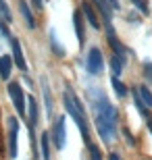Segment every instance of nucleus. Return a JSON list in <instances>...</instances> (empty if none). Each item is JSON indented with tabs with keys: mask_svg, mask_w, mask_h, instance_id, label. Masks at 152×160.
Wrapping results in <instances>:
<instances>
[{
	"mask_svg": "<svg viewBox=\"0 0 152 160\" xmlns=\"http://www.w3.org/2000/svg\"><path fill=\"white\" fill-rule=\"evenodd\" d=\"M92 100V110L94 119H96V129H98L102 142H113V137L117 133V110L111 104V100L106 98L100 89H94L90 94Z\"/></svg>",
	"mask_w": 152,
	"mask_h": 160,
	"instance_id": "f257e3e1",
	"label": "nucleus"
},
{
	"mask_svg": "<svg viewBox=\"0 0 152 160\" xmlns=\"http://www.w3.org/2000/svg\"><path fill=\"white\" fill-rule=\"evenodd\" d=\"M63 100H65V108H67V112L71 114V119L75 121V123H77V127H79V131H81L83 142H86V143H90V135H88V129H86V110H83V106L79 104L77 96L73 94L71 89H65Z\"/></svg>",
	"mask_w": 152,
	"mask_h": 160,
	"instance_id": "f03ea898",
	"label": "nucleus"
},
{
	"mask_svg": "<svg viewBox=\"0 0 152 160\" xmlns=\"http://www.w3.org/2000/svg\"><path fill=\"white\" fill-rule=\"evenodd\" d=\"M8 94H11V100H13V106L21 117H25V94H23V88L19 83H11L8 85Z\"/></svg>",
	"mask_w": 152,
	"mask_h": 160,
	"instance_id": "7ed1b4c3",
	"label": "nucleus"
},
{
	"mask_svg": "<svg viewBox=\"0 0 152 160\" xmlns=\"http://www.w3.org/2000/svg\"><path fill=\"white\" fill-rule=\"evenodd\" d=\"M52 142L56 150L65 148V142H67V131H65V117H59L56 123H54V131H52Z\"/></svg>",
	"mask_w": 152,
	"mask_h": 160,
	"instance_id": "20e7f679",
	"label": "nucleus"
},
{
	"mask_svg": "<svg viewBox=\"0 0 152 160\" xmlns=\"http://www.w3.org/2000/svg\"><path fill=\"white\" fill-rule=\"evenodd\" d=\"M17 137H19V123L15 117L8 119V156H17Z\"/></svg>",
	"mask_w": 152,
	"mask_h": 160,
	"instance_id": "39448f33",
	"label": "nucleus"
},
{
	"mask_svg": "<svg viewBox=\"0 0 152 160\" xmlns=\"http://www.w3.org/2000/svg\"><path fill=\"white\" fill-rule=\"evenodd\" d=\"M88 71L92 73V75H98L100 71H102V67H104V60H102V54H100L98 48H92L88 52Z\"/></svg>",
	"mask_w": 152,
	"mask_h": 160,
	"instance_id": "423d86ee",
	"label": "nucleus"
},
{
	"mask_svg": "<svg viewBox=\"0 0 152 160\" xmlns=\"http://www.w3.org/2000/svg\"><path fill=\"white\" fill-rule=\"evenodd\" d=\"M11 46H13V58H15L17 67L21 69V71H27V62H25V56H23V50H21V44H19V40L11 38Z\"/></svg>",
	"mask_w": 152,
	"mask_h": 160,
	"instance_id": "0eeeda50",
	"label": "nucleus"
},
{
	"mask_svg": "<svg viewBox=\"0 0 152 160\" xmlns=\"http://www.w3.org/2000/svg\"><path fill=\"white\" fill-rule=\"evenodd\" d=\"M81 11H83V15H86V19H88V23L92 25L94 29H100V21H98V17H96V12H94L92 4H90L88 0L81 2Z\"/></svg>",
	"mask_w": 152,
	"mask_h": 160,
	"instance_id": "6e6552de",
	"label": "nucleus"
},
{
	"mask_svg": "<svg viewBox=\"0 0 152 160\" xmlns=\"http://www.w3.org/2000/svg\"><path fill=\"white\" fill-rule=\"evenodd\" d=\"M19 11H21V15H23L27 27H29V29H34V27H35V19H34V12L29 11V6H27V2H25V0H21V2H19Z\"/></svg>",
	"mask_w": 152,
	"mask_h": 160,
	"instance_id": "1a4fd4ad",
	"label": "nucleus"
},
{
	"mask_svg": "<svg viewBox=\"0 0 152 160\" xmlns=\"http://www.w3.org/2000/svg\"><path fill=\"white\" fill-rule=\"evenodd\" d=\"M11 69H13V58L8 56V54L0 56V77L8 79V77H11Z\"/></svg>",
	"mask_w": 152,
	"mask_h": 160,
	"instance_id": "9d476101",
	"label": "nucleus"
},
{
	"mask_svg": "<svg viewBox=\"0 0 152 160\" xmlns=\"http://www.w3.org/2000/svg\"><path fill=\"white\" fill-rule=\"evenodd\" d=\"M73 25H75L77 42H79V46H83V19H81V12L79 11L73 12Z\"/></svg>",
	"mask_w": 152,
	"mask_h": 160,
	"instance_id": "9b49d317",
	"label": "nucleus"
},
{
	"mask_svg": "<svg viewBox=\"0 0 152 160\" xmlns=\"http://www.w3.org/2000/svg\"><path fill=\"white\" fill-rule=\"evenodd\" d=\"M138 94H140V98H142V102H144V106L146 108H152V92L146 88V85H138Z\"/></svg>",
	"mask_w": 152,
	"mask_h": 160,
	"instance_id": "f8f14e48",
	"label": "nucleus"
},
{
	"mask_svg": "<svg viewBox=\"0 0 152 160\" xmlns=\"http://www.w3.org/2000/svg\"><path fill=\"white\" fill-rule=\"evenodd\" d=\"M42 158L50 160V135L42 133Z\"/></svg>",
	"mask_w": 152,
	"mask_h": 160,
	"instance_id": "ddd939ff",
	"label": "nucleus"
},
{
	"mask_svg": "<svg viewBox=\"0 0 152 160\" xmlns=\"http://www.w3.org/2000/svg\"><path fill=\"white\" fill-rule=\"evenodd\" d=\"M123 65H125V58L117 54V56L111 60V69H113V73H115V75H121V73H123Z\"/></svg>",
	"mask_w": 152,
	"mask_h": 160,
	"instance_id": "4468645a",
	"label": "nucleus"
},
{
	"mask_svg": "<svg viewBox=\"0 0 152 160\" xmlns=\"http://www.w3.org/2000/svg\"><path fill=\"white\" fill-rule=\"evenodd\" d=\"M0 17L4 19V23H11L13 21V15H11V8L6 4V0H0Z\"/></svg>",
	"mask_w": 152,
	"mask_h": 160,
	"instance_id": "2eb2a0df",
	"label": "nucleus"
},
{
	"mask_svg": "<svg viewBox=\"0 0 152 160\" xmlns=\"http://www.w3.org/2000/svg\"><path fill=\"white\" fill-rule=\"evenodd\" d=\"M113 88H115V92H117V96H127V88H125V85H123L121 81H119V77L117 75H115V77H113Z\"/></svg>",
	"mask_w": 152,
	"mask_h": 160,
	"instance_id": "dca6fc26",
	"label": "nucleus"
},
{
	"mask_svg": "<svg viewBox=\"0 0 152 160\" xmlns=\"http://www.w3.org/2000/svg\"><path fill=\"white\" fill-rule=\"evenodd\" d=\"M44 100H46L48 117H52V100H50V89H48V83H46V81H44Z\"/></svg>",
	"mask_w": 152,
	"mask_h": 160,
	"instance_id": "f3484780",
	"label": "nucleus"
},
{
	"mask_svg": "<svg viewBox=\"0 0 152 160\" xmlns=\"http://www.w3.org/2000/svg\"><path fill=\"white\" fill-rule=\"evenodd\" d=\"M90 156H92V160H102V154H100L98 146H94V143H90Z\"/></svg>",
	"mask_w": 152,
	"mask_h": 160,
	"instance_id": "a211bd4d",
	"label": "nucleus"
},
{
	"mask_svg": "<svg viewBox=\"0 0 152 160\" xmlns=\"http://www.w3.org/2000/svg\"><path fill=\"white\" fill-rule=\"evenodd\" d=\"M131 2H134V4L138 6V8H140L144 15H148V4H146V0H131Z\"/></svg>",
	"mask_w": 152,
	"mask_h": 160,
	"instance_id": "6ab92c4d",
	"label": "nucleus"
},
{
	"mask_svg": "<svg viewBox=\"0 0 152 160\" xmlns=\"http://www.w3.org/2000/svg\"><path fill=\"white\" fill-rule=\"evenodd\" d=\"M34 4H35V8H38V11H42V6H44V0H34Z\"/></svg>",
	"mask_w": 152,
	"mask_h": 160,
	"instance_id": "aec40b11",
	"label": "nucleus"
},
{
	"mask_svg": "<svg viewBox=\"0 0 152 160\" xmlns=\"http://www.w3.org/2000/svg\"><path fill=\"white\" fill-rule=\"evenodd\" d=\"M146 71H148V73H146V75H148V77H150V79H152V65H146Z\"/></svg>",
	"mask_w": 152,
	"mask_h": 160,
	"instance_id": "412c9836",
	"label": "nucleus"
},
{
	"mask_svg": "<svg viewBox=\"0 0 152 160\" xmlns=\"http://www.w3.org/2000/svg\"><path fill=\"white\" fill-rule=\"evenodd\" d=\"M111 160H119V156L115 154V152H113V154H111Z\"/></svg>",
	"mask_w": 152,
	"mask_h": 160,
	"instance_id": "4be33fe9",
	"label": "nucleus"
},
{
	"mask_svg": "<svg viewBox=\"0 0 152 160\" xmlns=\"http://www.w3.org/2000/svg\"><path fill=\"white\" fill-rule=\"evenodd\" d=\"M148 129L152 131V119H148Z\"/></svg>",
	"mask_w": 152,
	"mask_h": 160,
	"instance_id": "5701e85b",
	"label": "nucleus"
}]
</instances>
